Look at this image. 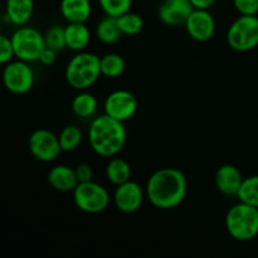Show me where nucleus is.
<instances>
[{
	"label": "nucleus",
	"instance_id": "17",
	"mask_svg": "<svg viewBox=\"0 0 258 258\" xmlns=\"http://www.w3.org/2000/svg\"><path fill=\"white\" fill-rule=\"evenodd\" d=\"M34 13V0H7L5 18L17 27L27 25Z\"/></svg>",
	"mask_w": 258,
	"mask_h": 258
},
{
	"label": "nucleus",
	"instance_id": "4",
	"mask_svg": "<svg viewBox=\"0 0 258 258\" xmlns=\"http://www.w3.org/2000/svg\"><path fill=\"white\" fill-rule=\"evenodd\" d=\"M224 224L233 239L251 241L258 236V208L239 202L227 212Z\"/></svg>",
	"mask_w": 258,
	"mask_h": 258
},
{
	"label": "nucleus",
	"instance_id": "1",
	"mask_svg": "<svg viewBox=\"0 0 258 258\" xmlns=\"http://www.w3.org/2000/svg\"><path fill=\"white\" fill-rule=\"evenodd\" d=\"M188 191V181L183 171L163 168L154 171L145 186V194L151 206L169 211L180 206Z\"/></svg>",
	"mask_w": 258,
	"mask_h": 258
},
{
	"label": "nucleus",
	"instance_id": "14",
	"mask_svg": "<svg viewBox=\"0 0 258 258\" xmlns=\"http://www.w3.org/2000/svg\"><path fill=\"white\" fill-rule=\"evenodd\" d=\"M216 186L224 196H237L243 181V176L238 168L231 164H226L217 169L214 176Z\"/></svg>",
	"mask_w": 258,
	"mask_h": 258
},
{
	"label": "nucleus",
	"instance_id": "20",
	"mask_svg": "<svg viewBox=\"0 0 258 258\" xmlns=\"http://www.w3.org/2000/svg\"><path fill=\"white\" fill-rule=\"evenodd\" d=\"M107 180L115 186L125 183L131 179V166L126 160L113 156L107 163L105 169Z\"/></svg>",
	"mask_w": 258,
	"mask_h": 258
},
{
	"label": "nucleus",
	"instance_id": "21",
	"mask_svg": "<svg viewBox=\"0 0 258 258\" xmlns=\"http://www.w3.org/2000/svg\"><path fill=\"white\" fill-rule=\"evenodd\" d=\"M96 37L103 44H113L117 42L122 37V33L118 28L117 18L108 17V15L102 18L96 25Z\"/></svg>",
	"mask_w": 258,
	"mask_h": 258
},
{
	"label": "nucleus",
	"instance_id": "8",
	"mask_svg": "<svg viewBox=\"0 0 258 258\" xmlns=\"http://www.w3.org/2000/svg\"><path fill=\"white\" fill-rule=\"evenodd\" d=\"M4 87L13 95H25L34 86V72L24 60H10L3 70Z\"/></svg>",
	"mask_w": 258,
	"mask_h": 258
},
{
	"label": "nucleus",
	"instance_id": "30",
	"mask_svg": "<svg viewBox=\"0 0 258 258\" xmlns=\"http://www.w3.org/2000/svg\"><path fill=\"white\" fill-rule=\"evenodd\" d=\"M75 171L80 183H85V181H90L93 179V169L90 164H78L75 168Z\"/></svg>",
	"mask_w": 258,
	"mask_h": 258
},
{
	"label": "nucleus",
	"instance_id": "16",
	"mask_svg": "<svg viewBox=\"0 0 258 258\" xmlns=\"http://www.w3.org/2000/svg\"><path fill=\"white\" fill-rule=\"evenodd\" d=\"M60 14L67 23H86L92 13L90 0H60Z\"/></svg>",
	"mask_w": 258,
	"mask_h": 258
},
{
	"label": "nucleus",
	"instance_id": "29",
	"mask_svg": "<svg viewBox=\"0 0 258 258\" xmlns=\"http://www.w3.org/2000/svg\"><path fill=\"white\" fill-rule=\"evenodd\" d=\"M233 5L241 15L258 14V0H233Z\"/></svg>",
	"mask_w": 258,
	"mask_h": 258
},
{
	"label": "nucleus",
	"instance_id": "22",
	"mask_svg": "<svg viewBox=\"0 0 258 258\" xmlns=\"http://www.w3.org/2000/svg\"><path fill=\"white\" fill-rule=\"evenodd\" d=\"M101 75L107 78H117L125 72L126 62L117 53H107L100 57Z\"/></svg>",
	"mask_w": 258,
	"mask_h": 258
},
{
	"label": "nucleus",
	"instance_id": "13",
	"mask_svg": "<svg viewBox=\"0 0 258 258\" xmlns=\"http://www.w3.org/2000/svg\"><path fill=\"white\" fill-rule=\"evenodd\" d=\"M194 7L190 0H161L158 8V17L163 24L178 27L185 24Z\"/></svg>",
	"mask_w": 258,
	"mask_h": 258
},
{
	"label": "nucleus",
	"instance_id": "31",
	"mask_svg": "<svg viewBox=\"0 0 258 258\" xmlns=\"http://www.w3.org/2000/svg\"><path fill=\"white\" fill-rule=\"evenodd\" d=\"M57 53L58 52H55V50L45 47L44 49L42 50V53H40L39 59L38 60H39L43 66H53L55 63V60H57Z\"/></svg>",
	"mask_w": 258,
	"mask_h": 258
},
{
	"label": "nucleus",
	"instance_id": "11",
	"mask_svg": "<svg viewBox=\"0 0 258 258\" xmlns=\"http://www.w3.org/2000/svg\"><path fill=\"white\" fill-rule=\"evenodd\" d=\"M145 189L134 180H127L116 186L112 201L117 211L131 214L141 208L145 199Z\"/></svg>",
	"mask_w": 258,
	"mask_h": 258
},
{
	"label": "nucleus",
	"instance_id": "6",
	"mask_svg": "<svg viewBox=\"0 0 258 258\" xmlns=\"http://www.w3.org/2000/svg\"><path fill=\"white\" fill-rule=\"evenodd\" d=\"M227 43L237 52H248L258 47V17L241 15L227 30Z\"/></svg>",
	"mask_w": 258,
	"mask_h": 258
},
{
	"label": "nucleus",
	"instance_id": "9",
	"mask_svg": "<svg viewBox=\"0 0 258 258\" xmlns=\"http://www.w3.org/2000/svg\"><path fill=\"white\" fill-rule=\"evenodd\" d=\"M28 148L33 158L42 163H52L62 153L58 136L47 128L33 131L28 140Z\"/></svg>",
	"mask_w": 258,
	"mask_h": 258
},
{
	"label": "nucleus",
	"instance_id": "10",
	"mask_svg": "<svg viewBox=\"0 0 258 258\" xmlns=\"http://www.w3.org/2000/svg\"><path fill=\"white\" fill-rule=\"evenodd\" d=\"M103 111L106 115L125 122L135 116L138 111V100L134 93L127 90L112 91L105 98Z\"/></svg>",
	"mask_w": 258,
	"mask_h": 258
},
{
	"label": "nucleus",
	"instance_id": "28",
	"mask_svg": "<svg viewBox=\"0 0 258 258\" xmlns=\"http://www.w3.org/2000/svg\"><path fill=\"white\" fill-rule=\"evenodd\" d=\"M15 58L12 38L0 33V64H7Z\"/></svg>",
	"mask_w": 258,
	"mask_h": 258
},
{
	"label": "nucleus",
	"instance_id": "12",
	"mask_svg": "<svg viewBox=\"0 0 258 258\" xmlns=\"http://www.w3.org/2000/svg\"><path fill=\"white\" fill-rule=\"evenodd\" d=\"M186 33L197 42H208L216 33V20L206 9H194L185 22Z\"/></svg>",
	"mask_w": 258,
	"mask_h": 258
},
{
	"label": "nucleus",
	"instance_id": "18",
	"mask_svg": "<svg viewBox=\"0 0 258 258\" xmlns=\"http://www.w3.org/2000/svg\"><path fill=\"white\" fill-rule=\"evenodd\" d=\"M66 45L73 52H82L91 42V32L86 23H68L64 27Z\"/></svg>",
	"mask_w": 258,
	"mask_h": 258
},
{
	"label": "nucleus",
	"instance_id": "25",
	"mask_svg": "<svg viewBox=\"0 0 258 258\" xmlns=\"http://www.w3.org/2000/svg\"><path fill=\"white\" fill-rule=\"evenodd\" d=\"M117 23L122 35H136L144 28L143 18L133 12H127L117 17Z\"/></svg>",
	"mask_w": 258,
	"mask_h": 258
},
{
	"label": "nucleus",
	"instance_id": "23",
	"mask_svg": "<svg viewBox=\"0 0 258 258\" xmlns=\"http://www.w3.org/2000/svg\"><path fill=\"white\" fill-rule=\"evenodd\" d=\"M82 130L77 125L64 126L58 135L60 148H62V151H66V153L76 150L82 143Z\"/></svg>",
	"mask_w": 258,
	"mask_h": 258
},
{
	"label": "nucleus",
	"instance_id": "24",
	"mask_svg": "<svg viewBox=\"0 0 258 258\" xmlns=\"http://www.w3.org/2000/svg\"><path fill=\"white\" fill-rule=\"evenodd\" d=\"M237 198L242 203L258 208V175L243 178V181L237 193Z\"/></svg>",
	"mask_w": 258,
	"mask_h": 258
},
{
	"label": "nucleus",
	"instance_id": "5",
	"mask_svg": "<svg viewBox=\"0 0 258 258\" xmlns=\"http://www.w3.org/2000/svg\"><path fill=\"white\" fill-rule=\"evenodd\" d=\"M10 38L15 58L24 62H37L42 50L45 48L44 35L33 27H18Z\"/></svg>",
	"mask_w": 258,
	"mask_h": 258
},
{
	"label": "nucleus",
	"instance_id": "7",
	"mask_svg": "<svg viewBox=\"0 0 258 258\" xmlns=\"http://www.w3.org/2000/svg\"><path fill=\"white\" fill-rule=\"evenodd\" d=\"M72 193L76 207L85 213L98 214L106 211L110 204L107 189L93 180L78 183Z\"/></svg>",
	"mask_w": 258,
	"mask_h": 258
},
{
	"label": "nucleus",
	"instance_id": "26",
	"mask_svg": "<svg viewBox=\"0 0 258 258\" xmlns=\"http://www.w3.org/2000/svg\"><path fill=\"white\" fill-rule=\"evenodd\" d=\"M98 4L106 15L117 18L130 12L133 0H98Z\"/></svg>",
	"mask_w": 258,
	"mask_h": 258
},
{
	"label": "nucleus",
	"instance_id": "3",
	"mask_svg": "<svg viewBox=\"0 0 258 258\" xmlns=\"http://www.w3.org/2000/svg\"><path fill=\"white\" fill-rule=\"evenodd\" d=\"M101 75L100 57L95 53L76 52L67 63L64 77L68 85L77 91H86L92 87Z\"/></svg>",
	"mask_w": 258,
	"mask_h": 258
},
{
	"label": "nucleus",
	"instance_id": "19",
	"mask_svg": "<svg viewBox=\"0 0 258 258\" xmlns=\"http://www.w3.org/2000/svg\"><path fill=\"white\" fill-rule=\"evenodd\" d=\"M98 108V101L92 93L80 91L72 100V111L77 117L91 118Z\"/></svg>",
	"mask_w": 258,
	"mask_h": 258
},
{
	"label": "nucleus",
	"instance_id": "2",
	"mask_svg": "<svg viewBox=\"0 0 258 258\" xmlns=\"http://www.w3.org/2000/svg\"><path fill=\"white\" fill-rule=\"evenodd\" d=\"M88 143L93 153L102 158H113L126 144V128L122 121L103 115L93 118L88 127Z\"/></svg>",
	"mask_w": 258,
	"mask_h": 258
},
{
	"label": "nucleus",
	"instance_id": "27",
	"mask_svg": "<svg viewBox=\"0 0 258 258\" xmlns=\"http://www.w3.org/2000/svg\"><path fill=\"white\" fill-rule=\"evenodd\" d=\"M44 40L45 47L50 48V49L55 50V52H60L64 48H67V45H66L64 28L60 27V25L50 27L44 34Z\"/></svg>",
	"mask_w": 258,
	"mask_h": 258
},
{
	"label": "nucleus",
	"instance_id": "32",
	"mask_svg": "<svg viewBox=\"0 0 258 258\" xmlns=\"http://www.w3.org/2000/svg\"><path fill=\"white\" fill-rule=\"evenodd\" d=\"M216 2L217 0H190L194 9H206V10L211 9V8L216 4Z\"/></svg>",
	"mask_w": 258,
	"mask_h": 258
},
{
	"label": "nucleus",
	"instance_id": "15",
	"mask_svg": "<svg viewBox=\"0 0 258 258\" xmlns=\"http://www.w3.org/2000/svg\"><path fill=\"white\" fill-rule=\"evenodd\" d=\"M48 184L52 186L54 190L60 193H68V191L75 190L78 185V179L76 175L75 169L70 168L67 165H55L48 171L47 175Z\"/></svg>",
	"mask_w": 258,
	"mask_h": 258
}]
</instances>
